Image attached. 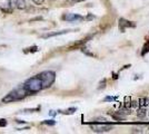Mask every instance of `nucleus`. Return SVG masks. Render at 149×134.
Masks as SVG:
<instances>
[{
    "label": "nucleus",
    "mask_w": 149,
    "mask_h": 134,
    "mask_svg": "<svg viewBox=\"0 0 149 134\" xmlns=\"http://www.w3.org/2000/svg\"><path fill=\"white\" fill-rule=\"evenodd\" d=\"M91 125V130L96 133H105V132H109L112 130L111 124H108L107 122H101V123H93Z\"/></svg>",
    "instance_id": "nucleus-4"
},
{
    "label": "nucleus",
    "mask_w": 149,
    "mask_h": 134,
    "mask_svg": "<svg viewBox=\"0 0 149 134\" xmlns=\"http://www.w3.org/2000/svg\"><path fill=\"white\" fill-rule=\"evenodd\" d=\"M118 26H119L120 32H125V30H126L127 28H135V27H136V24H135L134 21H129V20L125 19V18H120L118 22Z\"/></svg>",
    "instance_id": "nucleus-5"
},
{
    "label": "nucleus",
    "mask_w": 149,
    "mask_h": 134,
    "mask_svg": "<svg viewBox=\"0 0 149 134\" xmlns=\"http://www.w3.org/2000/svg\"><path fill=\"white\" fill-rule=\"evenodd\" d=\"M16 2H17V0H9V6H10V8H15L16 7Z\"/></svg>",
    "instance_id": "nucleus-19"
},
{
    "label": "nucleus",
    "mask_w": 149,
    "mask_h": 134,
    "mask_svg": "<svg viewBox=\"0 0 149 134\" xmlns=\"http://www.w3.org/2000/svg\"><path fill=\"white\" fill-rule=\"evenodd\" d=\"M148 53H149V39L146 41V44L143 45V51H141V56H145V55L148 54Z\"/></svg>",
    "instance_id": "nucleus-9"
},
{
    "label": "nucleus",
    "mask_w": 149,
    "mask_h": 134,
    "mask_svg": "<svg viewBox=\"0 0 149 134\" xmlns=\"http://www.w3.org/2000/svg\"><path fill=\"white\" fill-rule=\"evenodd\" d=\"M118 97L117 96H106L104 98V102H113V101H117Z\"/></svg>",
    "instance_id": "nucleus-12"
},
{
    "label": "nucleus",
    "mask_w": 149,
    "mask_h": 134,
    "mask_svg": "<svg viewBox=\"0 0 149 134\" xmlns=\"http://www.w3.org/2000/svg\"><path fill=\"white\" fill-rule=\"evenodd\" d=\"M26 6H27V1L26 0H17L16 8H18V9H25Z\"/></svg>",
    "instance_id": "nucleus-8"
},
{
    "label": "nucleus",
    "mask_w": 149,
    "mask_h": 134,
    "mask_svg": "<svg viewBox=\"0 0 149 134\" xmlns=\"http://www.w3.org/2000/svg\"><path fill=\"white\" fill-rule=\"evenodd\" d=\"M24 88L28 95H31V94H36L38 92H40L41 89H44V87H42L40 77L36 75V76L30 77L29 79L26 81V83L24 84Z\"/></svg>",
    "instance_id": "nucleus-1"
},
{
    "label": "nucleus",
    "mask_w": 149,
    "mask_h": 134,
    "mask_svg": "<svg viewBox=\"0 0 149 134\" xmlns=\"http://www.w3.org/2000/svg\"><path fill=\"white\" fill-rule=\"evenodd\" d=\"M76 111H77V107H71V109H67L66 112H62V113H65V114H72Z\"/></svg>",
    "instance_id": "nucleus-16"
},
{
    "label": "nucleus",
    "mask_w": 149,
    "mask_h": 134,
    "mask_svg": "<svg viewBox=\"0 0 149 134\" xmlns=\"http://www.w3.org/2000/svg\"><path fill=\"white\" fill-rule=\"evenodd\" d=\"M95 18V16H93V15H88V17H87V20H91Z\"/></svg>",
    "instance_id": "nucleus-20"
},
{
    "label": "nucleus",
    "mask_w": 149,
    "mask_h": 134,
    "mask_svg": "<svg viewBox=\"0 0 149 134\" xmlns=\"http://www.w3.org/2000/svg\"><path fill=\"white\" fill-rule=\"evenodd\" d=\"M7 126V121L5 119H0V128H5Z\"/></svg>",
    "instance_id": "nucleus-18"
},
{
    "label": "nucleus",
    "mask_w": 149,
    "mask_h": 134,
    "mask_svg": "<svg viewBox=\"0 0 149 134\" xmlns=\"http://www.w3.org/2000/svg\"><path fill=\"white\" fill-rule=\"evenodd\" d=\"M44 124H46V125H55L56 124V121H54V120H46V121H44L42 122Z\"/></svg>",
    "instance_id": "nucleus-15"
},
{
    "label": "nucleus",
    "mask_w": 149,
    "mask_h": 134,
    "mask_svg": "<svg viewBox=\"0 0 149 134\" xmlns=\"http://www.w3.org/2000/svg\"><path fill=\"white\" fill-rule=\"evenodd\" d=\"M149 103V100L147 97H143V98H140L139 100V105H140V107H145V106H147Z\"/></svg>",
    "instance_id": "nucleus-10"
},
{
    "label": "nucleus",
    "mask_w": 149,
    "mask_h": 134,
    "mask_svg": "<svg viewBox=\"0 0 149 134\" xmlns=\"http://www.w3.org/2000/svg\"><path fill=\"white\" fill-rule=\"evenodd\" d=\"M28 95L27 92L24 88V85H20L18 87L13 89L10 93H8L3 98H2V103H11L16 102V101H20L22 98H25Z\"/></svg>",
    "instance_id": "nucleus-2"
},
{
    "label": "nucleus",
    "mask_w": 149,
    "mask_h": 134,
    "mask_svg": "<svg viewBox=\"0 0 149 134\" xmlns=\"http://www.w3.org/2000/svg\"><path fill=\"white\" fill-rule=\"evenodd\" d=\"M137 115L139 117H145L146 116V109L145 107H140V109L137 111Z\"/></svg>",
    "instance_id": "nucleus-11"
},
{
    "label": "nucleus",
    "mask_w": 149,
    "mask_h": 134,
    "mask_svg": "<svg viewBox=\"0 0 149 134\" xmlns=\"http://www.w3.org/2000/svg\"><path fill=\"white\" fill-rule=\"evenodd\" d=\"M106 84H107V79L104 78L101 82L99 83V86H98V89H104L106 87Z\"/></svg>",
    "instance_id": "nucleus-14"
},
{
    "label": "nucleus",
    "mask_w": 149,
    "mask_h": 134,
    "mask_svg": "<svg viewBox=\"0 0 149 134\" xmlns=\"http://www.w3.org/2000/svg\"><path fill=\"white\" fill-rule=\"evenodd\" d=\"M38 76L40 77L41 83H42V87L44 88H48L56 81V73L52 70H45L41 72L40 74H38Z\"/></svg>",
    "instance_id": "nucleus-3"
},
{
    "label": "nucleus",
    "mask_w": 149,
    "mask_h": 134,
    "mask_svg": "<svg viewBox=\"0 0 149 134\" xmlns=\"http://www.w3.org/2000/svg\"><path fill=\"white\" fill-rule=\"evenodd\" d=\"M50 115H55L56 114V113H55V112H54V111H50V113H49Z\"/></svg>",
    "instance_id": "nucleus-21"
},
{
    "label": "nucleus",
    "mask_w": 149,
    "mask_h": 134,
    "mask_svg": "<svg viewBox=\"0 0 149 134\" xmlns=\"http://www.w3.org/2000/svg\"><path fill=\"white\" fill-rule=\"evenodd\" d=\"M70 32H74V30H70V29H66V30H60V32H48V34H45L41 37L42 38H50V37H55V36H60V35H65V34H68Z\"/></svg>",
    "instance_id": "nucleus-7"
},
{
    "label": "nucleus",
    "mask_w": 149,
    "mask_h": 134,
    "mask_svg": "<svg viewBox=\"0 0 149 134\" xmlns=\"http://www.w3.org/2000/svg\"><path fill=\"white\" fill-rule=\"evenodd\" d=\"M85 0H66V4L67 5H74V4H79V2H84Z\"/></svg>",
    "instance_id": "nucleus-13"
},
{
    "label": "nucleus",
    "mask_w": 149,
    "mask_h": 134,
    "mask_svg": "<svg viewBox=\"0 0 149 134\" xmlns=\"http://www.w3.org/2000/svg\"><path fill=\"white\" fill-rule=\"evenodd\" d=\"M62 19L65 21H68V22H76V21H81L85 18L78 13H66L62 16Z\"/></svg>",
    "instance_id": "nucleus-6"
},
{
    "label": "nucleus",
    "mask_w": 149,
    "mask_h": 134,
    "mask_svg": "<svg viewBox=\"0 0 149 134\" xmlns=\"http://www.w3.org/2000/svg\"><path fill=\"white\" fill-rule=\"evenodd\" d=\"M35 5H37V6H41V5H44L45 0H31Z\"/></svg>",
    "instance_id": "nucleus-17"
}]
</instances>
